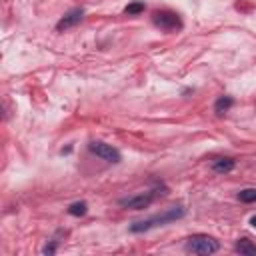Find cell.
Instances as JSON below:
<instances>
[{
  "mask_svg": "<svg viewBox=\"0 0 256 256\" xmlns=\"http://www.w3.org/2000/svg\"><path fill=\"white\" fill-rule=\"evenodd\" d=\"M184 216V208L182 206H172V208H168V210H164L162 214H156V216H152V218H148V220H142V222H136V224H132L130 226V232H144V230H150V228H154V226H162V224H166V222H172V220H178V218H182Z\"/></svg>",
  "mask_w": 256,
  "mask_h": 256,
  "instance_id": "1",
  "label": "cell"
},
{
  "mask_svg": "<svg viewBox=\"0 0 256 256\" xmlns=\"http://www.w3.org/2000/svg\"><path fill=\"white\" fill-rule=\"evenodd\" d=\"M218 248H220L218 240H214L212 236H206V234L190 236L188 242H186V250L192 252V254H200V256L214 254V252H218Z\"/></svg>",
  "mask_w": 256,
  "mask_h": 256,
  "instance_id": "2",
  "label": "cell"
},
{
  "mask_svg": "<svg viewBox=\"0 0 256 256\" xmlns=\"http://www.w3.org/2000/svg\"><path fill=\"white\" fill-rule=\"evenodd\" d=\"M90 152L92 154H96L98 158H102V160H106V162H112V164H116V162H120L122 160V156H120V152L112 146V144H106V142H98V140H94V142H90Z\"/></svg>",
  "mask_w": 256,
  "mask_h": 256,
  "instance_id": "3",
  "label": "cell"
},
{
  "mask_svg": "<svg viewBox=\"0 0 256 256\" xmlns=\"http://www.w3.org/2000/svg\"><path fill=\"white\" fill-rule=\"evenodd\" d=\"M154 24L160 28V30H166V32H172V30H178L182 26L180 22V16L176 12H170V10H160L154 14Z\"/></svg>",
  "mask_w": 256,
  "mask_h": 256,
  "instance_id": "4",
  "label": "cell"
},
{
  "mask_svg": "<svg viewBox=\"0 0 256 256\" xmlns=\"http://www.w3.org/2000/svg\"><path fill=\"white\" fill-rule=\"evenodd\" d=\"M152 200H154V194L144 192V194H136V196H130V198H122L120 206L130 208V210H142V208H148L152 204Z\"/></svg>",
  "mask_w": 256,
  "mask_h": 256,
  "instance_id": "5",
  "label": "cell"
},
{
  "mask_svg": "<svg viewBox=\"0 0 256 256\" xmlns=\"http://www.w3.org/2000/svg\"><path fill=\"white\" fill-rule=\"evenodd\" d=\"M82 16H84V10L82 8H74V10H70L68 14H64L62 18H60V22L56 24V30H68V28H72V26H76L80 20H82Z\"/></svg>",
  "mask_w": 256,
  "mask_h": 256,
  "instance_id": "6",
  "label": "cell"
},
{
  "mask_svg": "<svg viewBox=\"0 0 256 256\" xmlns=\"http://www.w3.org/2000/svg\"><path fill=\"white\" fill-rule=\"evenodd\" d=\"M234 160L232 158H216V160H212V164H210V168L216 172V174H228V172H232L234 170Z\"/></svg>",
  "mask_w": 256,
  "mask_h": 256,
  "instance_id": "7",
  "label": "cell"
},
{
  "mask_svg": "<svg viewBox=\"0 0 256 256\" xmlns=\"http://www.w3.org/2000/svg\"><path fill=\"white\" fill-rule=\"evenodd\" d=\"M236 250L244 256H256V244H252L248 238H240L236 242Z\"/></svg>",
  "mask_w": 256,
  "mask_h": 256,
  "instance_id": "8",
  "label": "cell"
},
{
  "mask_svg": "<svg viewBox=\"0 0 256 256\" xmlns=\"http://www.w3.org/2000/svg\"><path fill=\"white\" fill-rule=\"evenodd\" d=\"M232 104H234V100H232L230 96H220V98L216 100V104H214V110H216L218 114H224V112L230 110Z\"/></svg>",
  "mask_w": 256,
  "mask_h": 256,
  "instance_id": "9",
  "label": "cell"
},
{
  "mask_svg": "<svg viewBox=\"0 0 256 256\" xmlns=\"http://www.w3.org/2000/svg\"><path fill=\"white\" fill-rule=\"evenodd\" d=\"M238 200H240V202H246V204L256 202V188H246V190H240V192H238Z\"/></svg>",
  "mask_w": 256,
  "mask_h": 256,
  "instance_id": "10",
  "label": "cell"
},
{
  "mask_svg": "<svg viewBox=\"0 0 256 256\" xmlns=\"http://www.w3.org/2000/svg\"><path fill=\"white\" fill-rule=\"evenodd\" d=\"M86 210H88L86 202H74V204L68 208V214H72V216H84Z\"/></svg>",
  "mask_w": 256,
  "mask_h": 256,
  "instance_id": "11",
  "label": "cell"
},
{
  "mask_svg": "<svg viewBox=\"0 0 256 256\" xmlns=\"http://www.w3.org/2000/svg\"><path fill=\"white\" fill-rule=\"evenodd\" d=\"M144 2H132V4H128L126 8H124V12L126 14H140V12H144Z\"/></svg>",
  "mask_w": 256,
  "mask_h": 256,
  "instance_id": "12",
  "label": "cell"
},
{
  "mask_svg": "<svg viewBox=\"0 0 256 256\" xmlns=\"http://www.w3.org/2000/svg\"><path fill=\"white\" fill-rule=\"evenodd\" d=\"M54 250H56V244H48V246H44V250H42V252H44V254H52Z\"/></svg>",
  "mask_w": 256,
  "mask_h": 256,
  "instance_id": "13",
  "label": "cell"
},
{
  "mask_svg": "<svg viewBox=\"0 0 256 256\" xmlns=\"http://www.w3.org/2000/svg\"><path fill=\"white\" fill-rule=\"evenodd\" d=\"M250 222H252V226L256 228V216H252V220H250Z\"/></svg>",
  "mask_w": 256,
  "mask_h": 256,
  "instance_id": "14",
  "label": "cell"
}]
</instances>
